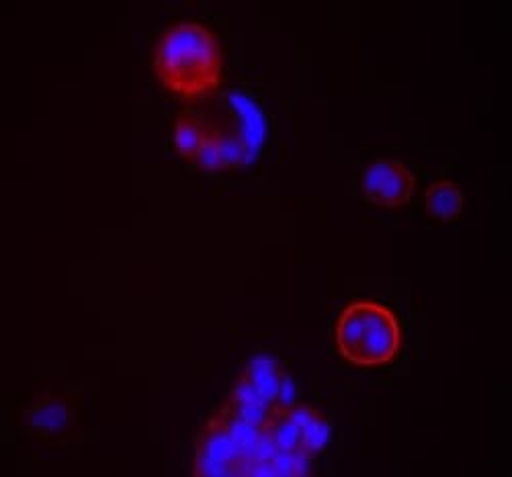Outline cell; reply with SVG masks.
<instances>
[{
    "mask_svg": "<svg viewBox=\"0 0 512 477\" xmlns=\"http://www.w3.org/2000/svg\"><path fill=\"white\" fill-rule=\"evenodd\" d=\"M152 66L164 89L187 103L216 95L224 80L220 39L197 21L166 27L156 41Z\"/></svg>",
    "mask_w": 512,
    "mask_h": 477,
    "instance_id": "obj_1",
    "label": "cell"
},
{
    "mask_svg": "<svg viewBox=\"0 0 512 477\" xmlns=\"http://www.w3.org/2000/svg\"><path fill=\"white\" fill-rule=\"evenodd\" d=\"M336 349L357 367H381L398 359L402 326L396 314L379 301L357 299L338 314L334 326Z\"/></svg>",
    "mask_w": 512,
    "mask_h": 477,
    "instance_id": "obj_2",
    "label": "cell"
},
{
    "mask_svg": "<svg viewBox=\"0 0 512 477\" xmlns=\"http://www.w3.org/2000/svg\"><path fill=\"white\" fill-rule=\"evenodd\" d=\"M244 453L234 443L222 410L193 439V475H240Z\"/></svg>",
    "mask_w": 512,
    "mask_h": 477,
    "instance_id": "obj_3",
    "label": "cell"
},
{
    "mask_svg": "<svg viewBox=\"0 0 512 477\" xmlns=\"http://www.w3.org/2000/svg\"><path fill=\"white\" fill-rule=\"evenodd\" d=\"M416 189L414 172L394 158H375L363 170V197L377 207L398 209L410 203Z\"/></svg>",
    "mask_w": 512,
    "mask_h": 477,
    "instance_id": "obj_4",
    "label": "cell"
},
{
    "mask_svg": "<svg viewBox=\"0 0 512 477\" xmlns=\"http://www.w3.org/2000/svg\"><path fill=\"white\" fill-rule=\"evenodd\" d=\"M422 205H424V211L429 218L443 222V224H453L463 213L465 195H463V189L459 183L437 181L424 191Z\"/></svg>",
    "mask_w": 512,
    "mask_h": 477,
    "instance_id": "obj_5",
    "label": "cell"
},
{
    "mask_svg": "<svg viewBox=\"0 0 512 477\" xmlns=\"http://www.w3.org/2000/svg\"><path fill=\"white\" fill-rule=\"evenodd\" d=\"M285 373L279 369L277 361L273 359H256L242 375V381L248 383V387L254 392L263 404L273 406L277 402L279 389L283 383Z\"/></svg>",
    "mask_w": 512,
    "mask_h": 477,
    "instance_id": "obj_6",
    "label": "cell"
},
{
    "mask_svg": "<svg viewBox=\"0 0 512 477\" xmlns=\"http://www.w3.org/2000/svg\"><path fill=\"white\" fill-rule=\"evenodd\" d=\"M207 129L203 127V121L195 115H179L175 123V150L183 160L195 162L199 146L203 142Z\"/></svg>",
    "mask_w": 512,
    "mask_h": 477,
    "instance_id": "obj_7",
    "label": "cell"
},
{
    "mask_svg": "<svg viewBox=\"0 0 512 477\" xmlns=\"http://www.w3.org/2000/svg\"><path fill=\"white\" fill-rule=\"evenodd\" d=\"M332 437V422L326 414L316 412V416L302 426V445L300 451L308 457H314L326 449Z\"/></svg>",
    "mask_w": 512,
    "mask_h": 477,
    "instance_id": "obj_8",
    "label": "cell"
},
{
    "mask_svg": "<svg viewBox=\"0 0 512 477\" xmlns=\"http://www.w3.org/2000/svg\"><path fill=\"white\" fill-rule=\"evenodd\" d=\"M195 162H197V166H201L207 172L224 170V160H222V152H220V142H218L216 129H207V132H205Z\"/></svg>",
    "mask_w": 512,
    "mask_h": 477,
    "instance_id": "obj_9",
    "label": "cell"
},
{
    "mask_svg": "<svg viewBox=\"0 0 512 477\" xmlns=\"http://www.w3.org/2000/svg\"><path fill=\"white\" fill-rule=\"evenodd\" d=\"M216 134H218V142H220L224 170L226 168H240V166H244L246 160H248L244 142L238 136L226 132V129H216Z\"/></svg>",
    "mask_w": 512,
    "mask_h": 477,
    "instance_id": "obj_10",
    "label": "cell"
}]
</instances>
